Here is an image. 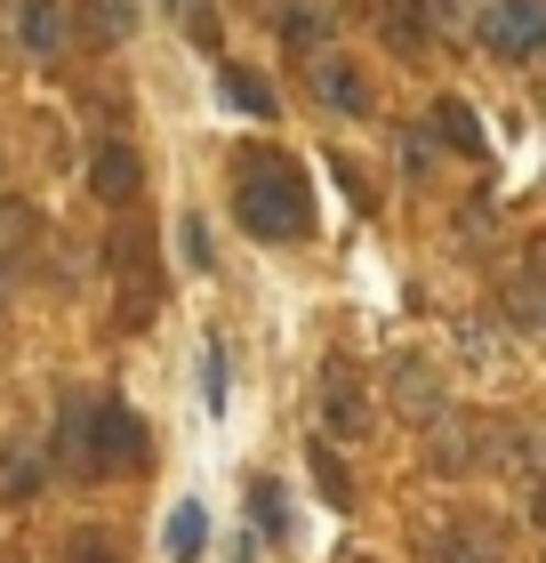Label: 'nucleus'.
Masks as SVG:
<instances>
[{"label":"nucleus","mask_w":546,"mask_h":563,"mask_svg":"<svg viewBox=\"0 0 546 563\" xmlns=\"http://www.w3.org/2000/svg\"><path fill=\"white\" fill-rule=\"evenodd\" d=\"M233 177H242L233 210H242L249 234H266V242H298V234H314V194H305V169L290 162V153L249 145L242 162H233Z\"/></svg>","instance_id":"1"},{"label":"nucleus","mask_w":546,"mask_h":563,"mask_svg":"<svg viewBox=\"0 0 546 563\" xmlns=\"http://www.w3.org/2000/svg\"><path fill=\"white\" fill-rule=\"evenodd\" d=\"M482 48H499L506 65H531L546 48V0H490L482 9Z\"/></svg>","instance_id":"2"},{"label":"nucleus","mask_w":546,"mask_h":563,"mask_svg":"<svg viewBox=\"0 0 546 563\" xmlns=\"http://www.w3.org/2000/svg\"><path fill=\"white\" fill-rule=\"evenodd\" d=\"M490 443H499V434H490L482 419H434V451H426V467H434V475H482L490 459H499Z\"/></svg>","instance_id":"3"},{"label":"nucleus","mask_w":546,"mask_h":563,"mask_svg":"<svg viewBox=\"0 0 546 563\" xmlns=\"http://www.w3.org/2000/svg\"><path fill=\"white\" fill-rule=\"evenodd\" d=\"M386 378H394V411L402 419H442V371L426 363V354H394V363H386Z\"/></svg>","instance_id":"4"},{"label":"nucleus","mask_w":546,"mask_h":563,"mask_svg":"<svg viewBox=\"0 0 546 563\" xmlns=\"http://www.w3.org/2000/svg\"><path fill=\"white\" fill-rule=\"evenodd\" d=\"M89 194L113 201V210H121V201H137V194H145V162H137L121 137H105V145L89 153Z\"/></svg>","instance_id":"5"},{"label":"nucleus","mask_w":546,"mask_h":563,"mask_svg":"<svg viewBox=\"0 0 546 563\" xmlns=\"http://www.w3.org/2000/svg\"><path fill=\"white\" fill-rule=\"evenodd\" d=\"M16 48L57 57L65 48V0H16Z\"/></svg>","instance_id":"6"},{"label":"nucleus","mask_w":546,"mask_h":563,"mask_svg":"<svg viewBox=\"0 0 546 563\" xmlns=\"http://www.w3.org/2000/svg\"><path fill=\"white\" fill-rule=\"evenodd\" d=\"M314 89L330 113H370V81L346 65V57H314Z\"/></svg>","instance_id":"7"},{"label":"nucleus","mask_w":546,"mask_h":563,"mask_svg":"<svg viewBox=\"0 0 546 563\" xmlns=\"http://www.w3.org/2000/svg\"><path fill=\"white\" fill-rule=\"evenodd\" d=\"M322 419H330V434H337V443H346V434H361V427H370V402H361V378H346V371H330Z\"/></svg>","instance_id":"8"},{"label":"nucleus","mask_w":546,"mask_h":563,"mask_svg":"<svg viewBox=\"0 0 546 563\" xmlns=\"http://www.w3.org/2000/svg\"><path fill=\"white\" fill-rule=\"evenodd\" d=\"M218 106H233V113H249V121H274V89L257 81L249 65H218Z\"/></svg>","instance_id":"9"},{"label":"nucleus","mask_w":546,"mask_h":563,"mask_svg":"<svg viewBox=\"0 0 546 563\" xmlns=\"http://www.w3.org/2000/svg\"><path fill=\"white\" fill-rule=\"evenodd\" d=\"M41 483H48V459L41 451H24V443H0V499H33L41 492Z\"/></svg>","instance_id":"10"},{"label":"nucleus","mask_w":546,"mask_h":563,"mask_svg":"<svg viewBox=\"0 0 546 563\" xmlns=\"http://www.w3.org/2000/svg\"><path fill=\"white\" fill-rule=\"evenodd\" d=\"M434 137L450 145V153H482V121H475V106H466V97H434Z\"/></svg>","instance_id":"11"},{"label":"nucleus","mask_w":546,"mask_h":563,"mask_svg":"<svg viewBox=\"0 0 546 563\" xmlns=\"http://www.w3.org/2000/svg\"><path fill=\"white\" fill-rule=\"evenodd\" d=\"M426 563H499V548H490L475 523H442L426 540Z\"/></svg>","instance_id":"12"},{"label":"nucleus","mask_w":546,"mask_h":563,"mask_svg":"<svg viewBox=\"0 0 546 563\" xmlns=\"http://www.w3.org/2000/svg\"><path fill=\"white\" fill-rule=\"evenodd\" d=\"M201 548H210V507H201V499H177V507H169V555L193 563Z\"/></svg>","instance_id":"13"},{"label":"nucleus","mask_w":546,"mask_h":563,"mask_svg":"<svg viewBox=\"0 0 546 563\" xmlns=\"http://www.w3.org/2000/svg\"><path fill=\"white\" fill-rule=\"evenodd\" d=\"M249 516H257V540H274V548L290 540V499H281V483H274V475H257V483H249Z\"/></svg>","instance_id":"14"},{"label":"nucleus","mask_w":546,"mask_h":563,"mask_svg":"<svg viewBox=\"0 0 546 563\" xmlns=\"http://www.w3.org/2000/svg\"><path fill=\"white\" fill-rule=\"evenodd\" d=\"M201 402H210L218 419H225V402H233V363H225V346H218V339L201 346Z\"/></svg>","instance_id":"15"},{"label":"nucleus","mask_w":546,"mask_h":563,"mask_svg":"<svg viewBox=\"0 0 546 563\" xmlns=\"http://www.w3.org/2000/svg\"><path fill=\"white\" fill-rule=\"evenodd\" d=\"M177 250H186V266H193V274H210V266H218V258H210V218H201V210L177 218Z\"/></svg>","instance_id":"16"},{"label":"nucleus","mask_w":546,"mask_h":563,"mask_svg":"<svg viewBox=\"0 0 546 563\" xmlns=\"http://www.w3.org/2000/svg\"><path fill=\"white\" fill-rule=\"evenodd\" d=\"M281 33H290L298 48H314V41L330 33V9H322V0H298V9H290V16H281Z\"/></svg>","instance_id":"17"},{"label":"nucleus","mask_w":546,"mask_h":563,"mask_svg":"<svg viewBox=\"0 0 546 563\" xmlns=\"http://www.w3.org/2000/svg\"><path fill=\"white\" fill-rule=\"evenodd\" d=\"M89 24H105V41L137 33V0H89Z\"/></svg>","instance_id":"18"},{"label":"nucleus","mask_w":546,"mask_h":563,"mask_svg":"<svg viewBox=\"0 0 546 563\" xmlns=\"http://www.w3.org/2000/svg\"><path fill=\"white\" fill-rule=\"evenodd\" d=\"M65 563H121V540H97V531H73Z\"/></svg>","instance_id":"19"},{"label":"nucleus","mask_w":546,"mask_h":563,"mask_svg":"<svg viewBox=\"0 0 546 563\" xmlns=\"http://www.w3.org/2000/svg\"><path fill=\"white\" fill-rule=\"evenodd\" d=\"M0 306H9V258H0Z\"/></svg>","instance_id":"20"},{"label":"nucleus","mask_w":546,"mask_h":563,"mask_svg":"<svg viewBox=\"0 0 546 563\" xmlns=\"http://www.w3.org/2000/svg\"><path fill=\"white\" fill-rule=\"evenodd\" d=\"M346 563H378V555H346Z\"/></svg>","instance_id":"21"}]
</instances>
